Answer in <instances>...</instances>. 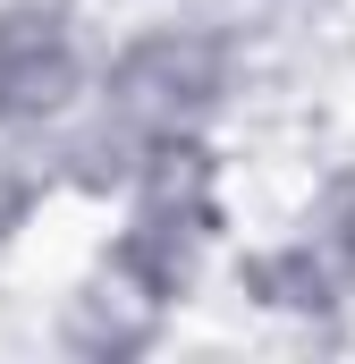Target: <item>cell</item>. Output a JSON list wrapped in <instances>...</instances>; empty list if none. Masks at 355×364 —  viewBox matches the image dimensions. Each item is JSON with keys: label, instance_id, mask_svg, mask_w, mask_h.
I'll return each instance as SVG.
<instances>
[{"label": "cell", "instance_id": "obj_1", "mask_svg": "<svg viewBox=\"0 0 355 364\" xmlns=\"http://www.w3.org/2000/svg\"><path fill=\"white\" fill-rule=\"evenodd\" d=\"M237 93H246V34L229 17L178 9V17L127 26L93 60V93L77 102V119H60L34 144L43 170H51V195L110 203L161 144L220 136Z\"/></svg>", "mask_w": 355, "mask_h": 364}, {"label": "cell", "instance_id": "obj_2", "mask_svg": "<svg viewBox=\"0 0 355 364\" xmlns=\"http://www.w3.org/2000/svg\"><path fill=\"white\" fill-rule=\"evenodd\" d=\"M110 203H119V220H110V246H102L93 263L119 272L136 296H153V305L178 322V305L212 279V263L229 255V229H237L220 136L161 144Z\"/></svg>", "mask_w": 355, "mask_h": 364}, {"label": "cell", "instance_id": "obj_3", "mask_svg": "<svg viewBox=\"0 0 355 364\" xmlns=\"http://www.w3.org/2000/svg\"><path fill=\"white\" fill-rule=\"evenodd\" d=\"M237 296L279 322H339L355 314V161L330 170L263 246L237 255Z\"/></svg>", "mask_w": 355, "mask_h": 364}, {"label": "cell", "instance_id": "obj_4", "mask_svg": "<svg viewBox=\"0 0 355 364\" xmlns=\"http://www.w3.org/2000/svg\"><path fill=\"white\" fill-rule=\"evenodd\" d=\"M93 34L68 0H0V136L43 144L93 93Z\"/></svg>", "mask_w": 355, "mask_h": 364}, {"label": "cell", "instance_id": "obj_5", "mask_svg": "<svg viewBox=\"0 0 355 364\" xmlns=\"http://www.w3.org/2000/svg\"><path fill=\"white\" fill-rule=\"evenodd\" d=\"M161 331H170V314H161L153 296H136L119 272H102V263L60 296V322H51V339H60L68 356H93V364L144 356V348H161Z\"/></svg>", "mask_w": 355, "mask_h": 364}, {"label": "cell", "instance_id": "obj_6", "mask_svg": "<svg viewBox=\"0 0 355 364\" xmlns=\"http://www.w3.org/2000/svg\"><path fill=\"white\" fill-rule=\"evenodd\" d=\"M43 203H51V170H43V153L0 136V255L34 229V212H43Z\"/></svg>", "mask_w": 355, "mask_h": 364}]
</instances>
